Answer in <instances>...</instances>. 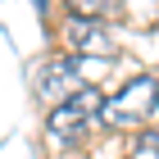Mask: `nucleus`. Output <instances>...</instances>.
<instances>
[{"label":"nucleus","instance_id":"5","mask_svg":"<svg viewBox=\"0 0 159 159\" xmlns=\"http://www.w3.org/2000/svg\"><path fill=\"white\" fill-rule=\"evenodd\" d=\"M127 159H159V123H150V127H141V132L132 136Z\"/></svg>","mask_w":159,"mask_h":159},{"label":"nucleus","instance_id":"6","mask_svg":"<svg viewBox=\"0 0 159 159\" xmlns=\"http://www.w3.org/2000/svg\"><path fill=\"white\" fill-rule=\"evenodd\" d=\"M155 123H159V100H155Z\"/></svg>","mask_w":159,"mask_h":159},{"label":"nucleus","instance_id":"2","mask_svg":"<svg viewBox=\"0 0 159 159\" xmlns=\"http://www.w3.org/2000/svg\"><path fill=\"white\" fill-rule=\"evenodd\" d=\"M155 100H159V73L127 77L114 96H105L100 127H109V132H141V127L155 123Z\"/></svg>","mask_w":159,"mask_h":159},{"label":"nucleus","instance_id":"3","mask_svg":"<svg viewBox=\"0 0 159 159\" xmlns=\"http://www.w3.org/2000/svg\"><path fill=\"white\" fill-rule=\"evenodd\" d=\"M59 41H64V55H73V59H86V55L109 59V55H118V41L109 37V23H100V18H82V14H64Z\"/></svg>","mask_w":159,"mask_h":159},{"label":"nucleus","instance_id":"1","mask_svg":"<svg viewBox=\"0 0 159 159\" xmlns=\"http://www.w3.org/2000/svg\"><path fill=\"white\" fill-rule=\"evenodd\" d=\"M100 105H105V91L91 86V82H82L68 100H59V105L46 114V141H50V150H77L86 141V132L100 127Z\"/></svg>","mask_w":159,"mask_h":159},{"label":"nucleus","instance_id":"4","mask_svg":"<svg viewBox=\"0 0 159 159\" xmlns=\"http://www.w3.org/2000/svg\"><path fill=\"white\" fill-rule=\"evenodd\" d=\"M77 77H82V59H73V55L55 50V55H46V59L37 64V77H32V86H37V96H41V100L59 105V100H68L77 86H82Z\"/></svg>","mask_w":159,"mask_h":159}]
</instances>
